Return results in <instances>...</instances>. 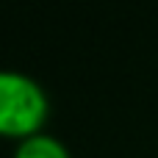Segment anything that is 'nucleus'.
<instances>
[{
  "mask_svg": "<svg viewBox=\"0 0 158 158\" xmlns=\"http://www.w3.org/2000/svg\"><path fill=\"white\" fill-rule=\"evenodd\" d=\"M50 114L47 92L19 69H0V139L22 142L44 131Z\"/></svg>",
  "mask_w": 158,
  "mask_h": 158,
  "instance_id": "nucleus-1",
  "label": "nucleus"
},
{
  "mask_svg": "<svg viewBox=\"0 0 158 158\" xmlns=\"http://www.w3.org/2000/svg\"><path fill=\"white\" fill-rule=\"evenodd\" d=\"M14 158H72L67 144L53 136V133H36V136H28L22 142H17L14 147Z\"/></svg>",
  "mask_w": 158,
  "mask_h": 158,
  "instance_id": "nucleus-2",
  "label": "nucleus"
}]
</instances>
